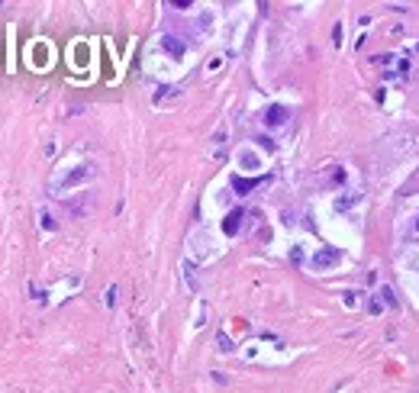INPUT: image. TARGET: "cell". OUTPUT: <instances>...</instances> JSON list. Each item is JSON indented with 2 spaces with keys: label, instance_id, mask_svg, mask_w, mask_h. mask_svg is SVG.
I'll list each match as a JSON object with an SVG mask.
<instances>
[{
  "label": "cell",
  "instance_id": "obj_13",
  "mask_svg": "<svg viewBox=\"0 0 419 393\" xmlns=\"http://www.w3.org/2000/svg\"><path fill=\"white\" fill-rule=\"evenodd\" d=\"M107 303H110V306L116 303V287H110V290H107Z\"/></svg>",
  "mask_w": 419,
  "mask_h": 393
},
{
  "label": "cell",
  "instance_id": "obj_10",
  "mask_svg": "<svg viewBox=\"0 0 419 393\" xmlns=\"http://www.w3.org/2000/svg\"><path fill=\"white\" fill-rule=\"evenodd\" d=\"M416 187H419V174H416V178H413V181H410V184H406V187H403V193H406V197H410V193H413V190H416Z\"/></svg>",
  "mask_w": 419,
  "mask_h": 393
},
{
  "label": "cell",
  "instance_id": "obj_14",
  "mask_svg": "<svg viewBox=\"0 0 419 393\" xmlns=\"http://www.w3.org/2000/svg\"><path fill=\"white\" fill-rule=\"evenodd\" d=\"M219 345H223V351H233V342L226 339V335H219Z\"/></svg>",
  "mask_w": 419,
  "mask_h": 393
},
{
  "label": "cell",
  "instance_id": "obj_11",
  "mask_svg": "<svg viewBox=\"0 0 419 393\" xmlns=\"http://www.w3.org/2000/svg\"><path fill=\"white\" fill-rule=\"evenodd\" d=\"M345 306H358V293H345Z\"/></svg>",
  "mask_w": 419,
  "mask_h": 393
},
{
  "label": "cell",
  "instance_id": "obj_7",
  "mask_svg": "<svg viewBox=\"0 0 419 393\" xmlns=\"http://www.w3.org/2000/svg\"><path fill=\"white\" fill-rule=\"evenodd\" d=\"M239 164H242V168H249V171H255L261 162H258V155H255V152H242V155H239Z\"/></svg>",
  "mask_w": 419,
  "mask_h": 393
},
{
  "label": "cell",
  "instance_id": "obj_2",
  "mask_svg": "<svg viewBox=\"0 0 419 393\" xmlns=\"http://www.w3.org/2000/svg\"><path fill=\"white\" fill-rule=\"evenodd\" d=\"M339 258H342L339 248H319V252L313 254V268L326 271V268H332V264H339Z\"/></svg>",
  "mask_w": 419,
  "mask_h": 393
},
{
  "label": "cell",
  "instance_id": "obj_8",
  "mask_svg": "<svg viewBox=\"0 0 419 393\" xmlns=\"http://www.w3.org/2000/svg\"><path fill=\"white\" fill-rule=\"evenodd\" d=\"M380 297H384V303H387V306H396V297H394V290H390V287H384V290H380Z\"/></svg>",
  "mask_w": 419,
  "mask_h": 393
},
{
  "label": "cell",
  "instance_id": "obj_3",
  "mask_svg": "<svg viewBox=\"0 0 419 393\" xmlns=\"http://www.w3.org/2000/svg\"><path fill=\"white\" fill-rule=\"evenodd\" d=\"M264 123L268 126H284L287 123V107H268L264 110Z\"/></svg>",
  "mask_w": 419,
  "mask_h": 393
},
{
  "label": "cell",
  "instance_id": "obj_4",
  "mask_svg": "<svg viewBox=\"0 0 419 393\" xmlns=\"http://www.w3.org/2000/svg\"><path fill=\"white\" fill-rule=\"evenodd\" d=\"M239 223H242V213L235 209V213H229L223 219V232H226V235H235V232H239Z\"/></svg>",
  "mask_w": 419,
  "mask_h": 393
},
{
  "label": "cell",
  "instance_id": "obj_16",
  "mask_svg": "<svg viewBox=\"0 0 419 393\" xmlns=\"http://www.w3.org/2000/svg\"><path fill=\"white\" fill-rule=\"evenodd\" d=\"M416 226H419V223H416Z\"/></svg>",
  "mask_w": 419,
  "mask_h": 393
},
{
  "label": "cell",
  "instance_id": "obj_6",
  "mask_svg": "<svg viewBox=\"0 0 419 393\" xmlns=\"http://www.w3.org/2000/svg\"><path fill=\"white\" fill-rule=\"evenodd\" d=\"M162 46L168 48V52L174 55V58H181V55H184V46H181V42H178L174 36H164V42H162Z\"/></svg>",
  "mask_w": 419,
  "mask_h": 393
},
{
  "label": "cell",
  "instance_id": "obj_15",
  "mask_svg": "<svg viewBox=\"0 0 419 393\" xmlns=\"http://www.w3.org/2000/svg\"><path fill=\"white\" fill-rule=\"evenodd\" d=\"M258 145H261V148H268V152H271V148H274V142H271V139H264V136H261V139H258Z\"/></svg>",
  "mask_w": 419,
  "mask_h": 393
},
{
  "label": "cell",
  "instance_id": "obj_9",
  "mask_svg": "<svg viewBox=\"0 0 419 393\" xmlns=\"http://www.w3.org/2000/svg\"><path fill=\"white\" fill-rule=\"evenodd\" d=\"M42 226H46V229H55V219H52V213H46V209H42Z\"/></svg>",
  "mask_w": 419,
  "mask_h": 393
},
{
  "label": "cell",
  "instance_id": "obj_5",
  "mask_svg": "<svg viewBox=\"0 0 419 393\" xmlns=\"http://www.w3.org/2000/svg\"><path fill=\"white\" fill-rule=\"evenodd\" d=\"M261 184V178H252V181H245V178H233V190H239V193H249L252 187H258Z\"/></svg>",
  "mask_w": 419,
  "mask_h": 393
},
{
  "label": "cell",
  "instance_id": "obj_1",
  "mask_svg": "<svg viewBox=\"0 0 419 393\" xmlns=\"http://www.w3.org/2000/svg\"><path fill=\"white\" fill-rule=\"evenodd\" d=\"M91 164H78L74 171H68L58 184H55V190H71V187H78V184H84V181H91Z\"/></svg>",
  "mask_w": 419,
  "mask_h": 393
},
{
  "label": "cell",
  "instance_id": "obj_12",
  "mask_svg": "<svg viewBox=\"0 0 419 393\" xmlns=\"http://www.w3.org/2000/svg\"><path fill=\"white\" fill-rule=\"evenodd\" d=\"M332 42H335V46H342V26H335V29H332Z\"/></svg>",
  "mask_w": 419,
  "mask_h": 393
}]
</instances>
